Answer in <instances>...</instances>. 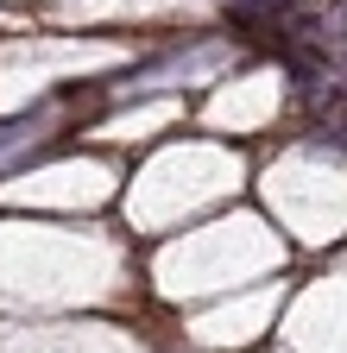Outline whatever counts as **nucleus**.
I'll list each match as a JSON object with an SVG mask.
<instances>
[]
</instances>
